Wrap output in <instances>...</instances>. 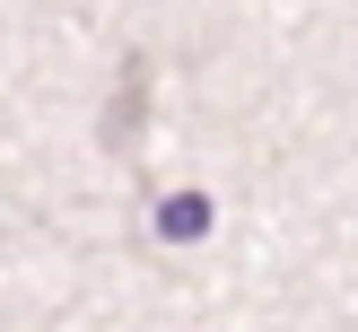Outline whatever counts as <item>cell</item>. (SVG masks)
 I'll list each match as a JSON object with an SVG mask.
<instances>
[{
    "instance_id": "6da1fadb",
    "label": "cell",
    "mask_w": 358,
    "mask_h": 332,
    "mask_svg": "<svg viewBox=\"0 0 358 332\" xmlns=\"http://www.w3.org/2000/svg\"><path fill=\"white\" fill-rule=\"evenodd\" d=\"M157 236H166V245L210 236V192H166V201H157Z\"/></svg>"
}]
</instances>
